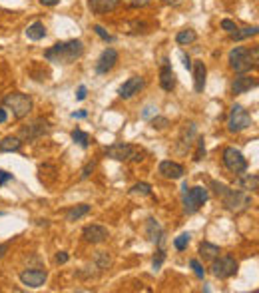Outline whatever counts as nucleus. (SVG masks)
<instances>
[{
  "label": "nucleus",
  "mask_w": 259,
  "mask_h": 293,
  "mask_svg": "<svg viewBox=\"0 0 259 293\" xmlns=\"http://www.w3.org/2000/svg\"><path fill=\"white\" fill-rule=\"evenodd\" d=\"M84 54V44L82 40H68V42H58L44 52V58L52 64H72Z\"/></svg>",
  "instance_id": "obj_1"
},
{
  "label": "nucleus",
  "mask_w": 259,
  "mask_h": 293,
  "mask_svg": "<svg viewBox=\"0 0 259 293\" xmlns=\"http://www.w3.org/2000/svg\"><path fill=\"white\" fill-rule=\"evenodd\" d=\"M212 187L216 191L218 198H222L223 206L229 210V212H243L251 206V195L247 191H241V189H231L229 185L222 183V182H212Z\"/></svg>",
  "instance_id": "obj_2"
},
{
  "label": "nucleus",
  "mask_w": 259,
  "mask_h": 293,
  "mask_svg": "<svg viewBox=\"0 0 259 293\" xmlns=\"http://www.w3.org/2000/svg\"><path fill=\"white\" fill-rule=\"evenodd\" d=\"M257 58H259V48L249 50L245 46H235L229 52V66L237 74H247L257 66Z\"/></svg>",
  "instance_id": "obj_3"
},
{
  "label": "nucleus",
  "mask_w": 259,
  "mask_h": 293,
  "mask_svg": "<svg viewBox=\"0 0 259 293\" xmlns=\"http://www.w3.org/2000/svg\"><path fill=\"white\" fill-rule=\"evenodd\" d=\"M184 210L187 214H195L201 210V206L210 200V193L203 185H193V187H187V183H184Z\"/></svg>",
  "instance_id": "obj_4"
},
{
  "label": "nucleus",
  "mask_w": 259,
  "mask_h": 293,
  "mask_svg": "<svg viewBox=\"0 0 259 293\" xmlns=\"http://www.w3.org/2000/svg\"><path fill=\"white\" fill-rule=\"evenodd\" d=\"M4 108L10 110L14 118L22 120V118H26L32 112L34 104H32V98L30 96H26L22 92H14V94H8L4 98Z\"/></svg>",
  "instance_id": "obj_5"
},
{
  "label": "nucleus",
  "mask_w": 259,
  "mask_h": 293,
  "mask_svg": "<svg viewBox=\"0 0 259 293\" xmlns=\"http://www.w3.org/2000/svg\"><path fill=\"white\" fill-rule=\"evenodd\" d=\"M237 267H239V263L231 256H218L212 261V273L218 279H229V277H233L237 273Z\"/></svg>",
  "instance_id": "obj_6"
},
{
  "label": "nucleus",
  "mask_w": 259,
  "mask_h": 293,
  "mask_svg": "<svg viewBox=\"0 0 259 293\" xmlns=\"http://www.w3.org/2000/svg\"><path fill=\"white\" fill-rule=\"evenodd\" d=\"M223 164L235 176H241L247 172V160L243 158V154L237 148H233V146H227L223 150Z\"/></svg>",
  "instance_id": "obj_7"
},
{
  "label": "nucleus",
  "mask_w": 259,
  "mask_h": 293,
  "mask_svg": "<svg viewBox=\"0 0 259 293\" xmlns=\"http://www.w3.org/2000/svg\"><path fill=\"white\" fill-rule=\"evenodd\" d=\"M251 126V114L243 108V106H233L231 108V114L227 118V130L231 134H237V132H243Z\"/></svg>",
  "instance_id": "obj_8"
},
{
  "label": "nucleus",
  "mask_w": 259,
  "mask_h": 293,
  "mask_svg": "<svg viewBox=\"0 0 259 293\" xmlns=\"http://www.w3.org/2000/svg\"><path fill=\"white\" fill-rule=\"evenodd\" d=\"M50 132V124H48V120H44V118H38V120H34V122H30L28 126H22L20 128V140H38V138H42V136H46Z\"/></svg>",
  "instance_id": "obj_9"
},
{
  "label": "nucleus",
  "mask_w": 259,
  "mask_h": 293,
  "mask_svg": "<svg viewBox=\"0 0 259 293\" xmlns=\"http://www.w3.org/2000/svg\"><path fill=\"white\" fill-rule=\"evenodd\" d=\"M134 150L136 148L132 144H112V146H108V148L104 150V154H106V158H110V160L126 162V160H132Z\"/></svg>",
  "instance_id": "obj_10"
},
{
  "label": "nucleus",
  "mask_w": 259,
  "mask_h": 293,
  "mask_svg": "<svg viewBox=\"0 0 259 293\" xmlns=\"http://www.w3.org/2000/svg\"><path fill=\"white\" fill-rule=\"evenodd\" d=\"M116 64H118V50L116 48H106V50L100 54L98 62H96V72L98 74H108Z\"/></svg>",
  "instance_id": "obj_11"
},
{
  "label": "nucleus",
  "mask_w": 259,
  "mask_h": 293,
  "mask_svg": "<svg viewBox=\"0 0 259 293\" xmlns=\"http://www.w3.org/2000/svg\"><path fill=\"white\" fill-rule=\"evenodd\" d=\"M46 279H48V273H46L44 269H26V271L20 273V281H22V285L32 287V289L42 287V285L46 283Z\"/></svg>",
  "instance_id": "obj_12"
},
{
  "label": "nucleus",
  "mask_w": 259,
  "mask_h": 293,
  "mask_svg": "<svg viewBox=\"0 0 259 293\" xmlns=\"http://www.w3.org/2000/svg\"><path fill=\"white\" fill-rule=\"evenodd\" d=\"M110 235V231L104 227V225H98V223H92V225H86L84 231H82V237L88 241V243H102L106 241Z\"/></svg>",
  "instance_id": "obj_13"
},
{
  "label": "nucleus",
  "mask_w": 259,
  "mask_h": 293,
  "mask_svg": "<svg viewBox=\"0 0 259 293\" xmlns=\"http://www.w3.org/2000/svg\"><path fill=\"white\" fill-rule=\"evenodd\" d=\"M144 78H140V76H132V78H128L122 86H120V90H118V94H120V98H124V100H130V98H134L136 94H140V90L144 88Z\"/></svg>",
  "instance_id": "obj_14"
},
{
  "label": "nucleus",
  "mask_w": 259,
  "mask_h": 293,
  "mask_svg": "<svg viewBox=\"0 0 259 293\" xmlns=\"http://www.w3.org/2000/svg\"><path fill=\"white\" fill-rule=\"evenodd\" d=\"M158 170H160V174H162L164 178H168V180H180V178H184V174H185L184 166L178 164V162H172V160H164Z\"/></svg>",
  "instance_id": "obj_15"
},
{
  "label": "nucleus",
  "mask_w": 259,
  "mask_h": 293,
  "mask_svg": "<svg viewBox=\"0 0 259 293\" xmlns=\"http://www.w3.org/2000/svg\"><path fill=\"white\" fill-rule=\"evenodd\" d=\"M122 0H88V8L94 14H108L118 8Z\"/></svg>",
  "instance_id": "obj_16"
},
{
  "label": "nucleus",
  "mask_w": 259,
  "mask_h": 293,
  "mask_svg": "<svg viewBox=\"0 0 259 293\" xmlns=\"http://www.w3.org/2000/svg\"><path fill=\"white\" fill-rule=\"evenodd\" d=\"M176 84H178V78H176L172 66L168 64V60H164V66H162V70H160V86H162L166 92H172V90L176 88Z\"/></svg>",
  "instance_id": "obj_17"
},
{
  "label": "nucleus",
  "mask_w": 259,
  "mask_h": 293,
  "mask_svg": "<svg viewBox=\"0 0 259 293\" xmlns=\"http://www.w3.org/2000/svg\"><path fill=\"white\" fill-rule=\"evenodd\" d=\"M255 86H257V78L247 76V74H239V76L233 80L231 90H233V94H245V92H249L251 88H255Z\"/></svg>",
  "instance_id": "obj_18"
},
{
  "label": "nucleus",
  "mask_w": 259,
  "mask_h": 293,
  "mask_svg": "<svg viewBox=\"0 0 259 293\" xmlns=\"http://www.w3.org/2000/svg\"><path fill=\"white\" fill-rule=\"evenodd\" d=\"M191 72H193V88H195V92H203L205 76H207L205 64L203 62H191Z\"/></svg>",
  "instance_id": "obj_19"
},
{
  "label": "nucleus",
  "mask_w": 259,
  "mask_h": 293,
  "mask_svg": "<svg viewBox=\"0 0 259 293\" xmlns=\"http://www.w3.org/2000/svg\"><path fill=\"white\" fill-rule=\"evenodd\" d=\"M146 235H148V239L153 241V243H160L162 237H164V229L160 227V223L155 221L153 218H149V220L146 221Z\"/></svg>",
  "instance_id": "obj_20"
},
{
  "label": "nucleus",
  "mask_w": 259,
  "mask_h": 293,
  "mask_svg": "<svg viewBox=\"0 0 259 293\" xmlns=\"http://www.w3.org/2000/svg\"><path fill=\"white\" fill-rule=\"evenodd\" d=\"M220 254H222V250H220V246H216V243H210V241L199 243V256L203 257V261H214Z\"/></svg>",
  "instance_id": "obj_21"
},
{
  "label": "nucleus",
  "mask_w": 259,
  "mask_h": 293,
  "mask_svg": "<svg viewBox=\"0 0 259 293\" xmlns=\"http://www.w3.org/2000/svg\"><path fill=\"white\" fill-rule=\"evenodd\" d=\"M46 34H48V32H46V26H44V22H40V20L32 22V24L26 28V36H28L30 40H34V42L46 38Z\"/></svg>",
  "instance_id": "obj_22"
},
{
  "label": "nucleus",
  "mask_w": 259,
  "mask_h": 293,
  "mask_svg": "<svg viewBox=\"0 0 259 293\" xmlns=\"http://www.w3.org/2000/svg\"><path fill=\"white\" fill-rule=\"evenodd\" d=\"M22 146V140L18 136H6L0 142V152H18Z\"/></svg>",
  "instance_id": "obj_23"
},
{
  "label": "nucleus",
  "mask_w": 259,
  "mask_h": 293,
  "mask_svg": "<svg viewBox=\"0 0 259 293\" xmlns=\"http://www.w3.org/2000/svg\"><path fill=\"white\" fill-rule=\"evenodd\" d=\"M197 136V126L193 124V122H189V124H185L184 126V130H182V136H180V142L184 144V146H187V148H189V146L193 144L191 140Z\"/></svg>",
  "instance_id": "obj_24"
},
{
  "label": "nucleus",
  "mask_w": 259,
  "mask_h": 293,
  "mask_svg": "<svg viewBox=\"0 0 259 293\" xmlns=\"http://www.w3.org/2000/svg\"><path fill=\"white\" fill-rule=\"evenodd\" d=\"M86 214H90V206L88 204H80V206H74L66 212V221H78L80 218H84Z\"/></svg>",
  "instance_id": "obj_25"
},
{
  "label": "nucleus",
  "mask_w": 259,
  "mask_h": 293,
  "mask_svg": "<svg viewBox=\"0 0 259 293\" xmlns=\"http://www.w3.org/2000/svg\"><path fill=\"white\" fill-rule=\"evenodd\" d=\"M239 185H241V189H245V191H257V189H259V176H257V174L243 176V178H239Z\"/></svg>",
  "instance_id": "obj_26"
},
{
  "label": "nucleus",
  "mask_w": 259,
  "mask_h": 293,
  "mask_svg": "<svg viewBox=\"0 0 259 293\" xmlns=\"http://www.w3.org/2000/svg\"><path fill=\"white\" fill-rule=\"evenodd\" d=\"M257 32H259V28L257 26H245V28H237L235 32H231L229 34V38L231 40H235V42H239V40H245V38H251V36H257Z\"/></svg>",
  "instance_id": "obj_27"
},
{
  "label": "nucleus",
  "mask_w": 259,
  "mask_h": 293,
  "mask_svg": "<svg viewBox=\"0 0 259 293\" xmlns=\"http://www.w3.org/2000/svg\"><path fill=\"white\" fill-rule=\"evenodd\" d=\"M195 40H197V34H195V30H191V28L180 30V32L176 34V42H178L180 46H187V44H193Z\"/></svg>",
  "instance_id": "obj_28"
},
{
  "label": "nucleus",
  "mask_w": 259,
  "mask_h": 293,
  "mask_svg": "<svg viewBox=\"0 0 259 293\" xmlns=\"http://www.w3.org/2000/svg\"><path fill=\"white\" fill-rule=\"evenodd\" d=\"M189 239H191V235H189L187 231L180 233V235L174 239V248H176L178 252H184V250H187V246H189Z\"/></svg>",
  "instance_id": "obj_29"
},
{
  "label": "nucleus",
  "mask_w": 259,
  "mask_h": 293,
  "mask_svg": "<svg viewBox=\"0 0 259 293\" xmlns=\"http://www.w3.org/2000/svg\"><path fill=\"white\" fill-rule=\"evenodd\" d=\"M72 140L80 146V148H84V150L90 146V136H88L86 132H82V130H74V132H72Z\"/></svg>",
  "instance_id": "obj_30"
},
{
  "label": "nucleus",
  "mask_w": 259,
  "mask_h": 293,
  "mask_svg": "<svg viewBox=\"0 0 259 293\" xmlns=\"http://www.w3.org/2000/svg\"><path fill=\"white\" fill-rule=\"evenodd\" d=\"M96 265H98L100 269H108V267L112 265L110 254H108V252H98V256H96Z\"/></svg>",
  "instance_id": "obj_31"
},
{
  "label": "nucleus",
  "mask_w": 259,
  "mask_h": 293,
  "mask_svg": "<svg viewBox=\"0 0 259 293\" xmlns=\"http://www.w3.org/2000/svg\"><path fill=\"white\" fill-rule=\"evenodd\" d=\"M132 193H136V195H151V185L146 183V182H140V183H136L132 187Z\"/></svg>",
  "instance_id": "obj_32"
},
{
  "label": "nucleus",
  "mask_w": 259,
  "mask_h": 293,
  "mask_svg": "<svg viewBox=\"0 0 259 293\" xmlns=\"http://www.w3.org/2000/svg\"><path fill=\"white\" fill-rule=\"evenodd\" d=\"M149 122H151V128H153V130H166V128L170 126V120L164 118V116H153Z\"/></svg>",
  "instance_id": "obj_33"
},
{
  "label": "nucleus",
  "mask_w": 259,
  "mask_h": 293,
  "mask_svg": "<svg viewBox=\"0 0 259 293\" xmlns=\"http://www.w3.org/2000/svg\"><path fill=\"white\" fill-rule=\"evenodd\" d=\"M94 32H96V34H98L102 40H106V42H114V40H116V38H114V36H112V34H110L106 28H104V26H100V24H94Z\"/></svg>",
  "instance_id": "obj_34"
},
{
  "label": "nucleus",
  "mask_w": 259,
  "mask_h": 293,
  "mask_svg": "<svg viewBox=\"0 0 259 293\" xmlns=\"http://www.w3.org/2000/svg\"><path fill=\"white\" fill-rule=\"evenodd\" d=\"M195 144H197V150H195V154H193V160L199 162V160L205 156V144H203V138H197Z\"/></svg>",
  "instance_id": "obj_35"
},
{
  "label": "nucleus",
  "mask_w": 259,
  "mask_h": 293,
  "mask_svg": "<svg viewBox=\"0 0 259 293\" xmlns=\"http://www.w3.org/2000/svg\"><path fill=\"white\" fill-rule=\"evenodd\" d=\"M189 265H191V269H193L195 277H199V279H203V277H205V269H203V265L199 263V259H191V261H189Z\"/></svg>",
  "instance_id": "obj_36"
},
{
  "label": "nucleus",
  "mask_w": 259,
  "mask_h": 293,
  "mask_svg": "<svg viewBox=\"0 0 259 293\" xmlns=\"http://www.w3.org/2000/svg\"><path fill=\"white\" fill-rule=\"evenodd\" d=\"M164 259H166V252H164V248H160V250H158V254H155V257H153V263H151L155 271H158V269L162 267Z\"/></svg>",
  "instance_id": "obj_37"
},
{
  "label": "nucleus",
  "mask_w": 259,
  "mask_h": 293,
  "mask_svg": "<svg viewBox=\"0 0 259 293\" xmlns=\"http://www.w3.org/2000/svg\"><path fill=\"white\" fill-rule=\"evenodd\" d=\"M151 2V0H124V4L130 6V8H144Z\"/></svg>",
  "instance_id": "obj_38"
},
{
  "label": "nucleus",
  "mask_w": 259,
  "mask_h": 293,
  "mask_svg": "<svg viewBox=\"0 0 259 293\" xmlns=\"http://www.w3.org/2000/svg\"><path fill=\"white\" fill-rule=\"evenodd\" d=\"M153 116H158V108H155V106H146L142 110V118L144 120H151Z\"/></svg>",
  "instance_id": "obj_39"
},
{
  "label": "nucleus",
  "mask_w": 259,
  "mask_h": 293,
  "mask_svg": "<svg viewBox=\"0 0 259 293\" xmlns=\"http://www.w3.org/2000/svg\"><path fill=\"white\" fill-rule=\"evenodd\" d=\"M222 28H223L227 34H231V32H235V30H237V24H235L233 20L225 18V20H222Z\"/></svg>",
  "instance_id": "obj_40"
},
{
  "label": "nucleus",
  "mask_w": 259,
  "mask_h": 293,
  "mask_svg": "<svg viewBox=\"0 0 259 293\" xmlns=\"http://www.w3.org/2000/svg\"><path fill=\"white\" fill-rule=\"evenodd\" d=\"M94 168H96V162H88V164L84 166V170H82V180L90 178V174L94 172Z\"/></svg>",
  "instance_id": "obj_41"
},
{
  "label": "nucleus",
  "mask_w": 259,
  "mask_h": 293,
  "mask_svg": "<svg viewBox=\"0 0 259 293\" xmlns=\"http://www.w3.org/2000/svg\"><path fill=\"white\" fill-rule=\"evenodd\" d=\"M10 180H14L12 174H8V172H4V170H0V187H2L6 182H10Z\"/></svg>",
  "instance_id": "obj_42"
},
{
  "label": "nucleus",
  "mask_w": 259,
  "mask_h": 293,
  "mask_svg": "<svg viewBox=\"0 0 259 293\" xmlns=\"http://www.w3.org/2000/svg\"><path fill=\"white\" fill-rule=\"evenodd\" d=\"M68 261V254L66 252H58L56 254V263H66Z\"/></svg>",
  "instance_id": "obj_43"
},
{
  "label": "nucleus",
  "mask_w": 259,
  "mask_h": 293,
  "mask_svg": "<svg viewBox=\"0 0 259 293\" xmlns=\"http://www.w3.org/2000/svg\"><path fill=\"white\" fill-rule=\"evenodd\" d=\"M40 4L42 6H58L60 0H40Z\"/></svg>",
  "instance_id": "obj_44"
},
{
  "label": "nucleus",
  "mask_w": 259,
  "mask_h": 293,
  "mask_svg": "<svg viewBox=\"0 0 259 293\" xmlns=\"http://www.w3.org/2000/svg\"><path fill=\"white\" fill-rule=\"evenodd\" d=\"M86 92H88L86 86H80V88H78V94H76V100H84V98H86Z\"/></svg>",
  "instance_id": "obj_45"
},
{
  "label": "nucleus",
  "mask_w": 259,
  "mask_h": 293,
  "mask_svg": "<svg viewBox=\"0 0 259 293\" xmlns=\"http://www.w3.org/2000/svg\"><path fill=\"white\" fill-rule=\"evenodd\" d=\"M6 120H8V112H6V108L0 106V124H4Z\"/></svg>",
  "instance_id": "obj_46"
},
{
  "label": "nucleus",
  "mask_w": 259,
  "mask_h": 293,
  "mask_svg": "<svg viewBox=\"0 0 259 293\" xmlns=\"http://www.w3.org/2000/svg\"><path fill=\"white\" fill-rule=\"evenodd\" d=\"M8 254V243H0V259Z\"/></svg>",
  "instance_id": "obj_47"
},
{
  "label": "nucleus",
  "mask_w": 259,
  "mask_h": 293,
  "mask_svg": "<svg viewBox=\"0 0 259 293\" xmlns=\"http://www.w3.org/2000/svg\"><path fill=\"white\" fill-rule=\"evenodd\" d=\"M182 60H184L185 70H191V60H189V56H187V54H182Z\"/></svg>",
  "instance_id": "obj_48"
},
{
  "label": "nucleus",
  "mask_w": 259,
  "mask_h": 293,
  "mask_svg": "<svg viewBox=\"0 0 259 293\" xmlns=\"http://www.w3.org/2000/svg\"><path fill=\"white\" fill-rule=\"evenodd\" d=\"M88 116V112L86 110H80V112H72V118L74 120H80V118H86Z\"/></svg>",
  "instance_id": "obj_49"
},
{
  "label": "nucleus",
  "mask_w": 259,
  "mask_h": 293,
  "mask_svg": "<svg viewBox=\"0 0 259 293\" xmlns=\"http://www.w3.org/2000/svg\"><path fill=\"white\" fill-rule=\"evenodd\" d=\"M182 2H184V0H166V4H172V6H178Z\"/></svg>",
  "instance_id": "obj_50"
},
{
  "label": "nucleus",
  "mask_w": 259,
  "mask_h": 293,
  "mask_svg": "<svg viewBox=\"0 0 259 293\" xmlns=\"http://www.w3.org/2000/svg\"><path fill=\"white\" fill-rule=\"evenodd\" d=\"M2 216H4V212H0V218H2Z\"/></svg>",
  "instance_id": "obj_51"
}]
</instances>
